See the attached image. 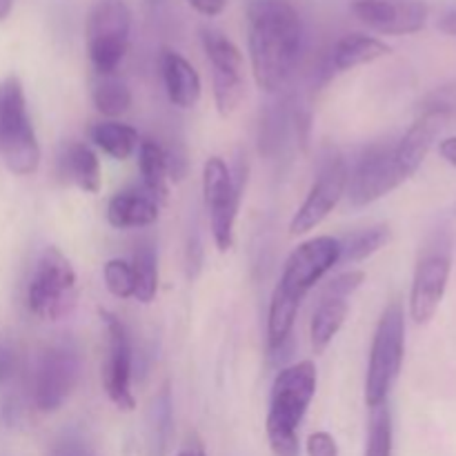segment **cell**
Segmentation results:
<instances>
[{
  "instance_id": "1",
  "label": "cell",
  "mask_w": 456,
  "mask_h": 456,
  "mask_svg": "<svg viewBox=\"0 0 456 456\" xmlns=\"http://www.w3.org/2000/svg\"><path fill=\"white\" fill-rule=\"evenodd\" d=\"M248 47L258 89L279 94L297 71L305 25L292 0H248Z\"/></svg>"
},
{
  "instance_id": "2",
  "label": "cell",
  "mask_w": 456,
  "mask_h": 456,
  "mask_svg": "<svg viewBox=\"0 0 456 456\" xmlns=\"http://www.w3.org/2000/svg\"><path fill=\"white\" fill-rule=\"evenodd\" d=\"M319 374L312 361H298L276 374L270 392V410L265 419L267 444L274 456H298V430L314 401Z\"/></svg>"
},
{
  "instance_id": "3",
  "label": "cell",
  "mask_w": 456,
  "mask_h": 456,
  "mask_svg": "<svg viewBox=\"0 0 456 456\" xmlns=\"http://www.w3.org/2000/svg\"><path fill=\"white\" fill-rule=\"evenodd\" d=\"M405 359V310L399 298L390 301L379 319L365 372V405L370 410L387 403L399 381Z\"/></svg>"
},
{
  "instance_id": "4",
  "label": "cell",
  "mask_w": 456,
  "mask_h": 456,
  "mask_svg": "<svg viewBox=\"0 0 456 456\" xmlns=\"http://www.w3.org/2000/svg\"><path fill=\"white\" fill-rule=\"evenodd\" d=\"M0 159L16 176H31L40 167V145L18 76L0 83Z\"/></svg>"
},
{
  "instance_id": "5",
  "label": "cell",
  "mask_w": 456,
  "mask_h": 456,
  "mask_svg": "<svg viewBox=\"0 0 456 456\" xmlns=\"http://www.w3.org/2000/svg\"><path fill=\"white\" fill-rule=\"evenodd\" d=\"M248 183V165L227 167L221 156H209L203 165V203L208 209L209 230L214 245L221 254L234 245V225L239 216L240 199Z\"/></svg>"
},
{
  "instance_id": "6",
  "label": "cell",
  "mask_w": 456,
  "mask_h": 456,
  "mask_svg": "<svg viewBox=\"0 0 456 456\" xmlns=\"http://www.w3.org/2000/svg\"><path fill=\"white\" fill-rule=\"evenodd\" d=\"M76 270L69 258L49 245L36 261L27 283V310L40 321H58L76 303Z\"/></svg>"
},
{
  "instance_id": "7",
  "label": "cell",
  "mask_w": 456,
  "mask_h": 456,
  "mask_svg": "<svg viewBox=\"0 0 456 456\" xmlns=\"http://www.w3.org/2000/svg\"><path fill=\"white\" fill-rule=\"evenodd\" d=\"M132 12L125 0H96L85 25L94 74H116L127 56Z\"/></svg>"
},
{
  "instance_id": "8",
  "label": "cell",
  "mask_w": 456,
  "mask_h": 456,
  "mask_svg": "<svg viewBox=\"0 0 456 456\" xmlns=\"http://www.w3.org/2000/svg\"><path fill=\"white\" fill-rule=\"evenodd\" d=\"M338 263H341V240L334 236H316L305 240L288 256L272 297L301 307L303 298Z\"/></svg>"
},
{
  "instance_id": "9",
  "label": "cell",
  "mask_w": 456,
  "mask_h": 456,
  "mask_svg": "<svg viewBox=\"0 0 456 456\" xmlns=\"http://www.w3.org/2000/svg\"><path fill=\"white\" fill-rule=\"evenodd\" d=\"M80 379V356L71 343L47 346L31 370V401L36 410L49 414L62 408Z\"/></svg>"
},
{
  "instance_id": "10",
  "label": "cell",
  "mask_w": 456,
  "mask_h": 456,
  "mask_svg": "<svg viewBox=\"0 0 456 456\" xmlns=\"http://www.w3.org/2000/svg\"><path fill=\"white\" fill-rule=\"evenodd\" d=\"M408 178L396 159L395 142L383 141L368 147L356 160V167L347 178L346 194L352 208H368L403 185Z\"/></svg>"
},
{
  "instance_id": "11",
  "label": "cell",
  "mask_w": 456,
  "mask_h": 456,
  "mask_svg": "<svg viewBox=\"0 0 456 456\" xmlns=\"http://www.w3.org/2000/svg\"><path fill=\"white\" fill-rule=\"evenodd\" d=\"M347 178H350V167H347L346 159L341 154L330 151L328 156H323L305 200L292 216L289 234L303 236L314 230V227H319L334 212L338 200L347 191Z\"/></svg>"
},
{
  "instance_id": "12",
  "label": "cell",
  "mask_w": 456,
  "mask_h": 456,
  "mask_svg": "<svg viewBox=\"0 0 456 456\" xmlns=\"http://www.w3.org/2000/svg\"><path fill=\"white\" fill-rule=\"evenodd\" d=\"M450 272H452V256L448 243L435 239L419 258L410 288V319L417 325H428L436 316L448 292Z\"/></svg>"
},
{
  "instance_id": "13",
  "label": "cell",
  "mask_w": 456,
  "mask_h": 456,
  "mask_svg": "<svg viewBox=\"0 0 456 456\" xmlns=\"http://www.w3.org/2000/svg\"><path fill=\"white\" fill-rule=\"evenodd\" d=\"M101 321L105 325L107 347L105 363L101 368L102 390L107 399L120 410L132 412L136 408V399L132 392V341L123 321L110 310H101Z\"/></svg>"
},
{
  "instance_id": "14",
  "label": "cell",
  "mask_w": 456,
  "mask_h": 456,
  "mask_svg": "<svg viewBox=\"0 0 456 456\" xmlns=\"http://www.w3.org/2000/svg\"><path fill=\"white\" fill-rule=\"evenodd\" d=\"M352 13L377 34L410 36L428 25L430 9L419 0H356Z\"/></svg>"
},
{
  "instance_id": "15",
  "label": "cell",
  "mask_w": 456,
  "mask_h": 456,
  "mask_svg": "<svg viewBox=\"0 0 456 456\" xmlns=\"http://www.w3.org/2000/svg\"><path fill=\"white\" fill-rule=\"evenodd\" d=\"M450 118V114L439 110H430V107H421L417 120L410 125L408 132L395 142L396 159H399L401 167L408 176H414L419 172V167L423 165L426 156L430 154L432 145L439 138L441 129H444L445 120Z\"/></svg>"
},
{
  "instance_id": "16",
  "label": "cell",
  "mask_w": 456,
  "mask_h": 456,
  "mask_svg": "<svg viewBox=\"0 0 456 456\" xmlns=\"http://www.w3.org/2000/svg\"><path fill=\"white\" fill-rule=\"evenodd\" d=\"M160 76H163L165 92H167L172 105L181 107V110H191L200 101L203 83H200L199 71L185 56L174 49L160 52Z\"/></svg>"
},
{
  "instance_id": "17",
  "label": "cell",
  "mask_w": 456,
  "mask_h": 456,
  "mask_svg": "<svg viewBox=\"0 0 456 456\" xmlns=\"http://www.w3.org/2000/svg\"><path fill=\"white\" fill-rule=\"evenodd\" d=\"M159 221V200L142 187L116 191L107 205V223L116 230H138Z\"/></svg>"
},
{
  "instance_id": "18",
  "label": "cell",
  "mask_w": 456,
  "mask_h": 456,
  "mask_svg": "<svg viewBox=\"0 0 456 456\" xmlns=\"http://www.w3.org/2000/svg\"><path fill=\"white\" fill-rule=\"evenodd\" d=\"M392 47L383 43L381 38L370 34H347L334 43L328 58V76L343 74V71L356 69L361 65L379 61L383 56H390Z\"/></svg>"
},
{
  "instance_id": "19",
  "label": "cell",
  "mask_w": 456,
  "mask_h": 456,
  "mask_svg": "<svg viewBox=\"0 0 456 456\" xmlns=\"http://www.w3.org/2000/svg\"><path fill=\"white\" fill-rule=\"evenodd\" d=\"M58 174L85 194L101 191V160L87 142H69L62 150L58 159Z\"/></svg>"
},
{
  "instance_id": "20",
  "label": "cell",
  "mask_w": 456,
  "mask_h": 456,
  "mask_svg": "<svg viewBox=\"0 0 456 456\" xmlns=\"http://www.w3.org/2000/svg\"><path fill=\"white\" fill-rule=\"evenodd\" d=\"M138 169L142 176V190L156 200H167L169 194V156L167 150L154 138H141L138 145Z\"/></svg>"
},
{
  "instance_id": "21",
  "label": "cell",
  "mask_w": 456,
  "mask_h": 456,
  "mask_svg": "<svg viewBox=\"0 0 456 456\" xmlns=\"http://www.w3.org/2000/svg\"><path fill=\"white\" fill-rule=\"evenodd\" d=\"M89 141L114 160L132 159L141 145V136H138L136 129L127 123H118V120L94 123L89 127Z\"/></svg>"
},
{
  "instance_id": "22",
  "label": "cell",
  "mask_w": 456,
  "mask_h": 456,
  "mask_svg": "<svg viewBox=\"0 0 456 456\" xmlns=\"http://www.w3.org/2000/svg\"><path fill=\"white\" fill-rule=\"evenodd\" d=\"M347 312H350L347 298H319L310 321V338L316 354H323L334 337L341 332Z\"/></svg>"
},
{
  "instance_id": "23",
  "label": "cell",
  "mask_w": 456,
  "mask_h": 456,
  "mask_svg": "<svg viewBox=\"0 0 456 456\" xmlns=\"http://www.w3.org/2000/svg\"><path fill=\"white\" fill-rule=\"evenodd\" d=\"M92 101L98 114L114 120L129 111L132 92H129L127 83L116 74H96L92 80Z\"/></svg>"
},
{
  "instance_id": "24",
  "label": "cell",
  "mask_w": 456,
  "mask_h": 456,
  "mask_svg": "<svg viewBox=\"0 0 456 456\" xmlns=\"http://www.w3.org/2000/svg\"><path fill=\"white\" fill-rule=\"evenodd\" d=\"M392 239V232L386 223L363 227L359 232H352L341 240V263H361L365 258L374 256L379 249L386 248Z\"/></svg>"
},
{
  "instance_id": "25",
  "label": "cell",
  "mask_w": 456,
  "mask_h": 456,
  "mask_svg": "<svg viewBox=\"0 0 456 456\" xmlns=\"http://www.w3.org/2000/svg\"><path fill=\"white\" fill-rule=\"evenodd\" d=\"M134 270V298L141 303H151L159 292V256L151 243H141L132 258Z\"/></svg>"
},
{
  "instance_id": "26",
  "label": "cell",
  "mask_w": 456,
  "mask_h": 456,
  "mask_svg": "<svg viewBox=\"0 0 456 456\" xmlns=\"http://www.w3.org/2000/svg\"><path fill=\"white\" fill-rule=\"evenodd\" d=\"M200 43H203L205 56H208L212 69H245L243 53H240V49L223 31L212 29V27H203L200 29Z\"/></svg>"
},
{
  "instance_id": "27",
  "label": "cell",
  "mask_w": 456,
  "mask_h": 456,
  "mask_svg": "<svg viewBox=\"0 0 456 456\" xmlns=\"http://www.w3.org/2000/svg\"><path fill=\"white\" fill-rule=\"evenodd\" d=\"M392 450H395V419H392L390 403H383L370 410L363 456H392Z\"/></svg>"
},
{
  "instance_id": "28",
  "label": "cell",
  "mask_w": 456,
  "mask_h": 456,
  "mask_svg": "<svg viewBox=\"0 0 456 456\" xmlns=\"http://www.w3.org/2000/svg\"><path fill=\"white\" fill-rule=\"evenodd\" d=\"M174 432V417H172V395H169V386L165 383L160 395L156 396L151 403L150 412V441L151 450L156 456H163L167 452L169 441H172Z\"/></svg>"
},
{
  "instance_id": "29",
  "label": "cell",
  "mask_w": 456,
  "mask_h": 456,
  "mask_svg": "<svg viewBox=\"0 0 456 456\" xmlns=\"http://www.w3.org/2000/svg\"><path fill=\"white\" fill-rule=\"evenodd\" d=\"M212 87L218 114L232 116L245 98L243 71L212 69Z\"/></svg>"
},
{
  "instance_id": "30",
  "label": "cell",
  "mask_w": 456,
  "mask_h": 456,
  "mask_svg": "<svg viewBox=\"0 0 456 456\" xmlns=\"http://www.w3.org/2000/svg\"><path fill=\"white\" fill-rule=\"evenodd\" d=\"M285 116L283 107H270L261 118V132H258V150L265 156H274L285 138Z\"/></svg>"
},
{
  "instance_id": "31",
  "label": "cell",
  "mask_w": 456,
  "mask_h": 456,
  "mask_svg": "<svg viewBox=\"0 0 456 456\" xmlns=\"http://www.w3.org/2000/svg\"><path fill=\"white\" fill-rule=\"evenodd\" d=\"M105 288L116 298H134V270L125 258H110L102 265Z\"/></svg>"
},
{
  "instance_id": "32",
  "label": "cell",
  "mask_w": 456,
  "mask_h": 456,
  "mask_svg": "<svg viewBox=\"0 0 456 456\" xmlns=\"http://www.w3.org/2000/svg\"><path fill=\"white\" fill-rule=\"evenodd\" d=\"M365 272L361 270H347L341 272L338 276H334L332 281H328L323 289H321L319 298H350L356 289L363 285Z\"/></svg>"
},
{
  "instance_id": "33",
  "label": "cell",
  "mask_w": 456,
  "mask_h": 456,
  "mask_svg": "<svg viewBox=\"0 0 456 456\" xmlns=\"http://www.w3.org/2000/svg\"><path fill=\"white\" fill-rule=\"evenodd\" d=\"M307 456H338V444L330 432H312L305 445Z\"/></svg>"
},
{
  "instance_id": "34",
  "label": "cell",
  "mask_w": 456,
  "mask_h": 456,
  "mask_svg": "<svg viewBox=\"0 0 456 456\" xmlns=\"http://www.w3.org/2000/svg\"><path fill=\"white\" fill-rule=\"evenodd\" d=\"M200 263H203V248H200L199 232H191L190 239H187V249H185V265H187V276L196 279L200 272Z\"/></svg>"
},
{
  "instance_id": "35",
  "label": "cell",
  "mask_w": 456,
  "mask_h": 456,
  "mask_svg": "<svg viewBox=\"0 0 456 456\" xmlns=\"http://www.w3.org/2000/svg\"><path fill=\"white\" fill-rule=\"evenodd\" d=\"M18 370V354L9 343H0V387L7 386Z\"/></svg>"
},
{
  "instance_id": "36",
  "label": "cell",
  "mask_w": 456,
  "mask_h": 456,
  "mask_svg": "<svg viewBox=\"0 0 456 456\" xmlns=\"http://www.w3.org/2000/svg\"><path fill=\"white\" fill-rule=\"evenodd\" d=\"M187 3H190V7L194 9V12H199L200 16L214 18L218 16V13H223V9L227 7L230 0H187Z\"/></svg>"
},
{
  "instance_id": "37",
  "label": "cell",
  "mask_w": 456,
  "mask_h": 456,
  "mask_svg": "<svg viewBox=\"0 0 456 456\" xmlns=\"http://www.w3.org/2000/svg\"><path fill=\"white\" fill-rule=\"evenodd\" d=\"M439 154L445 163L456 167V136H448L439 142Z\"/></svg>"
},
{
  "instance_id": "38",
  "label": "cell",
  "mask_w": 456,
  "mask_h": 456,
  "mask_svg": "<svg viewBox=\"0 0 456 456\" xmlns=\"http://www.w3.org/2000/svg\"><path fill=\"white\" fill-rule=\"evenodd\" d=\"M439 29L444 31L445 36H450V38H456V7L448 9V12L439 18Z\"/></svg>"
},
{
  "instance_id": "39",
  "label": "cell",
  "mask_w": 456,
  "mask_h": 456,
  "mask_svg": "<svg viewBox=\"0 0 456 456\" xmlns=\"http://www.w3.org/2000/svg\"><path fill=\"white\" fill-rule=\"evenodd\" d=\"M13 3H16V0H0V22L7 20L9 13H12L13 9Z\"/></svg>"
},
{
  "instance_id": "40",
  "label": "cell",
  "mask_w": 456,
  "mask_h": 456,
  "mask_svg": "<svg viewBox=\"0 0 456 456\" xmlns=\"http://www.w3.org/2000/svg\"><path fill=\"white\" fill-rule=\"evenodd\" d=\"M176 456H205V452H203V448H200V445H191V448L183 450V452H178Z\"/></svg>"
},
{
  "instance_id": "41",
  "label": "cell",
  "mask_w": 456,
  "mask_h": 456,
  "mask_svg": "<svg viewBox=\"0 0 456 456\" xmlns=\"http://www.w3.org/2000/svg\"><path fill=\"white\" fill-rule=\"evenodd\" d=\"M150 3H159V0H150Z\"/></svg>"
}]
</instances>
